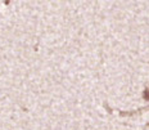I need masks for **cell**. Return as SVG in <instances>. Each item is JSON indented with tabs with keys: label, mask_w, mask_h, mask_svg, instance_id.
I'll return each mask as SVG.
<instances>
[{
	"label": "cell",
	"mask_w": 149,
	"mask_h": 130,
	"mask_svg": "<svg viewBox=\"0 0 149 130\" xmlns=\"http://www.w3.org/2000/svg\"><path fill=\"white\" fill-rule=\"evenodd\" d=\"M143 97H144L147 101H149V88H148V89H145V90H144V94H143Z\"/></svg>",
	"instance_id": "cell-1"
}]
</instances>
